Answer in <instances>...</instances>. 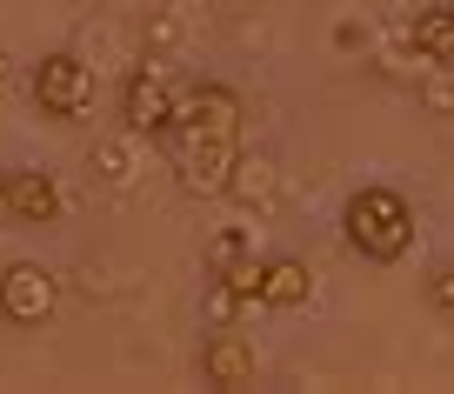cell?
I'll use <instances>...</instances> for the list:
<instances>
[{"label": "cell", "mask_w": 454, "mask_h": 394, "mask_svg": "<svg viewBox=\"0 0 454 394\" xmlns=\"http://www.w3.org/2000/svg\"><path fill=\"white\" fill-rule=\"evenodd\" d=\"M340 234H348V248H355L361 261L395 268V261H408V248H414V201L401 194V187H387V181H368V187L348 194V208H340Z\"/></svg>", "instance_id": "obj_1"}, {"label": "cell", "mask_w": 454, "mask_h": 394, "mask_svg": "<svg viewBox=\"0 0 454 394\" xmlns=\"http://www.w3.org/2000/svg\"><path fill=\"white\" fill-rule=\"evenodd\" d=\"M160 147H168L174 181L187 194H227V174L241 161V134H214V127H187V121H174Z\"/></svg>", "instance_id": "obj_2"}, {"label": "cell", "mask_w": 454, "mask_h": 394, "mask_svg": "<svg viewBox=\"0 0 454 394\" xmlns=\"http://www.w3.org/2000/svg\"><path fill=\"white\" fill-rule=\"evenodd\" d=\"M181 94H187V81L174 74V60L168 54H141V67L121 81V127L141 134V141H160L168 121H174V107H181Z\"/></svg>", "instance_id": "obj_3"}, {"label": "cell", "mask_w": 454, "mask_h": 394, "mask_svg": "<svg viewBox=\"0 0 454 394\" xmlns=\"http://www.w3.org/2000/svg\"><path fill=\"white\" fill-rule=\"evenodd\" d=\"M27 94H34V107H41L47 121H81V114L94 107V67H87V54H74V47H54V54H41L27 67Z\"/></svg>", "instance_id": "obj_4"}, {"label": "cell", "mask_w": 454, "mask_h": 394, "mask_svg": "<svg viewBox=\"0 0 454 394\" xmlns=\"http://www.w3.org/2000/svg\"><path fill=\"white\" fill-rule=\"evenodd\" d=\"M60 314V274L41 261H7L0 268V321L7 327H47Z\"/></svg>", "instance_id": "obj_5"}, {"label": "cell", "mask_w": 454, "mask_h": 394, "mask_svg": "<svg viewBox=\"0 0 454 394\" xmlns=\"http://www.w3.org/2000/svg\"><path fill=\"white\" fill-rule=\"evenodd\" d=\"M200 374H207V388H254L261 361H254V341L241 335V327H214L207 341H200Z\"/></svg>", "instance_id": "obj_6"}, {"label": "cell", "mask_w": 454, "mask_h": 394, "mask_svg": "<svg viewBox=\"0 0 454 394\" xmlns=\"http://www.w3.org/2000/svg\"><path fill=\"white\" fill-rule=\"evenodd\" d=\"M7 221H20V227H54L60 214H67V194H60V181L54 174H41V168H14V181H7Z\"/></svg>", "instance_id": "obj_7"}, {"label": "cell", "mask_w": 454, "mask_h": 394, "mask_svg": "<svg viewBox=\"0 0 454 394\" xmlns=\"http://www.w3.org/2000/svg\"><path fill=\"white\" fill-rule=\"evenodd\" d=\"M274 194H281L274 154H247V147H241V161H234V174H227V201H234V208H247V214H268Z\"/></svg>", "instance_id": "obj_8"}, {"label": "cell", "mask_w": 454, "mask_h": 394, "mask_svg": "<svg viewBox=\"0 0 454 394\" xmlns=\"http://www.w3.org/2000/svg\"><path fill=\"white\" fill-rule=\"evenodd\" d=\"M408 47L427 67H454V0H427L421 14L408 20Z\"/></svg>", "instance_id": "obj_9"}, {"label": "cell", "mask_w": 454, "mask_h": 394, "mask_svg": "<svg viewBox=\"0 0 454 394\" xmlns=\"http://www.w3.org/2000/svg\"><path fill=\"white\" fill-rule=\"evenodd\" d=\"M308 295H314L308 261H294V254H274L268 274H261V308H308Z\"/></svg>", "instance_id": "obj_10"}, {"label": "cell", "mask_w": 454, "mask_h": 394, "mask_svg": "<svg viewBox=\"0 0 454 394\" xmlns=\"http://www.w3.org/2000/svg\"><path fill=\"white\" fill-rule=\"evenodd\" d=\"M134 141H141V134H128V127H121L114 141H94V161H87V168H94L100 187H128L134 181Z\"/></svg>", "instance_id": "obj_11"}, {"label": "cell", "mask_w": 454, "mask_h": 394, "mask_svg": "<svg viewBox=\"0 0 454 394\" xmlns=\"http://www.w3.org/2000/svg\"><path fill=\"white\" fill-rule=\"evenodd\" d=\"M141 47L147 54H174V47H181V14H174V7H154V14L141 20Z\"/></svg>", "instance_id": "obj_12"}, {"label": "cell", "mask_w": 454, "mask_h": 394, "mask_svg": "<svg viewBox=\"0 0 454 394\" xmlns=\"http://www.w3.org/2000/svg\"><path fill=\"white\" fill-rule=\"evenodd\" d=\"M261 274H268V261H261V254H241V261H234V268H221L214 281H227L241 301H254V308H261Z\"/></svg>", "instance_id": "obj_13"}, {"label": "cell", "mask_w": 454, "mask_h": 394, "mask_svg": "<svg viewBox=\"0 0 454 394\" xmlns=\"http://www.w3.org/2000/svg\"><path fill=\"white\" fill-rule=\"evenodd\" d=\"M241 254H254V234H247V227H221V234L207 240V268L221 274V268H234Z\"/></svg>", "instance_id": "obj_14"}, {"label": "cell", "mask_w": 454, "mask_h": 394, "mask_svg": "<svg viewBox=\"0 0 454 394\" xmlns=\"http://www.w3.org/2000/svg\"><path fill=\"white\" fill-rule=\"evenodd\" d=\"M247 308H254V301H241V295H234L227 281H214V288H207V314H214V327H234Z\"/></svg>", "instance_id": "obj_15"}, {"label": "cell", "mask_w": 454, "mask_h": 394, "mask_svg": "<svg viewBox=\"0 0 454 394\" xmlns=\"http://www.w3.org/2000/svg\"><path fill=\"white\" fill-rule=\"evenodd\" d=\"M427 308H441V314H454V261H441L434 274H427Z\"/></svg>", "instance_id": "obj_16"}, {"label": "cell", "mask_w": 454, "mask_h": 394, "mask_svg": "<svg viewBox=\"0 0 454 394\" xmlns=\"http://www.w3.org/2000/svg\"><path fill=\"white\" fill-rule=\"evenodd\" d=\"M421 100H427L434 114H448V107H454V81H448V67H434V81H427V94H421Z\"/></svg>", "instance_id": "obj_17"}, {"label": "cell", "mask_w": 454, "mask_h": 394, "mask_svg": "<svg viewBox=\"0 0 454 394\" xmlns=\"http://www.w3.org/2000/svg\"><path fill=\"white\" fill-rule=\"evenodd\" d=\"M7 181H14V168H0V208H7Z\"/></svg>", "instance_id": "obj_18"}, {"label": "cell", "mask_w": 454, "mask_h": 394, "mask_svg": "<svg viewBox=\"0 0 454 394\" xmlns=\"http://www.w3.org/2000/svg\"><path fill=\"white\" fill-rule=\"evenodd\" d=\"M0 87H7V54H0Z\"/></svg>", "instance_id": "obj_19"}]
</instances>
